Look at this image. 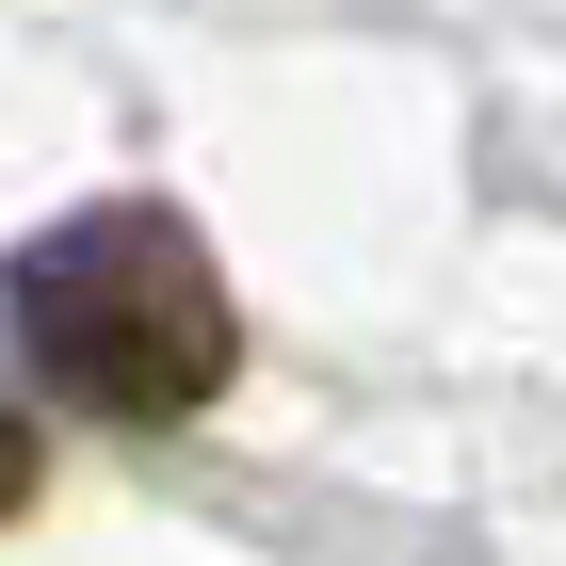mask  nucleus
Here are the masks:
<instances>
[{
	"label": "nucleus",
	"mask_w": 566,
	"mask_h": 566,
	"mask_svg": "<svg viewBox=\"0 0 566 566\" xmlns=\"http://www.w3.org/2000/svg\"><path fill=\"white\" fill-rule=\"evenodd\" d=\"M33 470H49V453H33V421H17V405H0V518H17V502H33Z\"/></svg>",
	"instance_id": "nucleus-2"
},
{
	"label": "nucleus",
	"mask_w": 566,
	"mask_h": 566,
	"mask_svg": "<svg viewBox=\"0 0 566 566\" xmlns=\"http://www.w3.org/2000/svg\"><path fill=\"white\" fill-rule=\"evenodd\" d=\"M0 324L33 356L49 405H82L114 437H178L211 421L227 373H243V307H227V260L163 195H97V211H49L17 260H0Z\"/></svg>",
	"instance_id": "nucleus-1"
}]
</instances>
